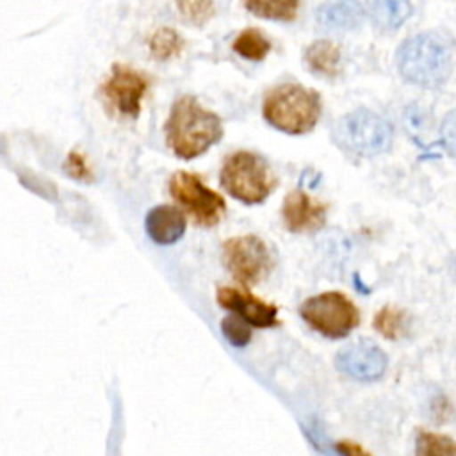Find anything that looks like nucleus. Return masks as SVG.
Returning a JSON list of instances; mask_svg holds the SVG:
<instances>
[{"mask_svg": "<svg viewBox=\"0 0 456 456\" xmlns=\"http://www.w3.org/2000/svg\"><path fill=\"white\" fill-rule=\"evenodd\" d=\"M180 14L194 25L208 21L214 14L212 0H176Z\"/></svg>", "mask_w": 456, "mask_h": 456, "instance_id": "nucleus-23", "label": "nucleus"}, {"mask_svg": "<svg viewBox=\"0 0 456 456\" xmlns=\"http://www.w3.org/2000/svg\"><path fill=\"white\" fill-rule=\"evenodd\" d=\"M317 23L326 30H353L363 21L358 0H326L315 11Z\"/></svg>", "mask_w": 456, "mask_h": 456, "instance_id": "nucleus-14", "label": "nucleus"}, {"mask_svg": "<svg viewBox=\"0 0 456 456\" xmlns=\"http://www.w3.org/2000/svg\"><path fill=\"white\" fill-rule=\"evenodd\" d=\"M169 192L185 208L196 224L214 226L226 214V203L223 196L208 189L194 173L176 171L169 180Z\"/></svg>", "mask_w": 456, "mask_h": 456, "instance_id": "nucleus-7", "label": "nucleus"}, {"mask_svg": "<svg viewBox=\"0 0 456 456\" xmlns=\"http://www.w3.org/2000/svg\"><path fill=\"white\" fill-rule=\"evenodd\" d=\"M397 69L404 80L420 87H440L451 75L452 52L442 36L435 32L417 34L397 48Z\"/></svg>", "mask_w": 456, "mask_h": 456, "instance_id": "nucleus-2", "label": "nucleus"}, {"mask_svg": "<svg viewBox=\"0 0 456 456\" xmlns=\"http://www.w3.org/2000/svg\"><path fill=\"white\" fill-rule=\"evenodd\" d=\"M451 267H452V273H454V274H456V258H454V260H452V264H451Z\"/></svg>", "mask_w": 456, "mask_h": 456, "instance_id": "nucleus-26", "label": "nucleus"}, {"mask_svg": "<svg viewBox=\"0 0 456 456\" xmlns=\"http://www.w3.org/2000/svg\"><path fill=\"white\" fill-rule=\"evenodd\" d=\"M417 452L420 456H456V442L435 433H419Z\"/></svg>", "mask_w": 456, "mask_h": 456, "instance_id": "nucleus-20", "label": "nucleus"}, {"mask_svg": "<svg viewBox=\"0 0 456 456\" xmlns=\"http://www.w3.org/2000/svg\"><path fill=\"white\" fill-rule=\"evenodd\" d=\"M219 180L232 198L248 205L262 203L276 187V178L267 160L246 150L235 151L224 160Z\"/></svg>", "mask_w": 456, "mask_h": 456, "instance_id": "nucleus-4", "label": "nucleus"}, {"mask_svg": "<svg viewBox=\"0 0 456 456\" xmlns=\"http://www.w3.org/2000/svg\"><path fill=\"white\" fill-rule=\"evenodd\" d=\"M328 216V205L310 198L306 192L296 189L287 194L281 205L283 224L289 232L308 233L324 226Z\"/></svg>", "mask_w": 456, "mask_h": 456, "instance_id": "nucleus-11", "label": "nucleus"}, {"mask_svg": "<svg viewBox=\"0 0 456 456\" xmlns=\"http://www.w3.org/2000/svg\"><path fill=\"white\" fill-rule=\"evenodd\" d=\"M221 331H223L224 338L235 347H242L251 340L249 322L246 319H242L240 315H237V314L226 315L221 321Z\"/></svg>", "mask_w": 456, "mask_h": 456, "instance_id": "nucleus-22", "label": "nucleus"}, {"mask_svg": "<svg viewBox=\"0 0 456 456\" xmlns=\"http://www.w3.org/2000/svg\"><path fill=\"white\" fill-rule=\"evenodd\" d=\"M244 7L260 18L290 21L296 18L299 0H242Z\"/></svg>", "mask_w": 456, "mask_h": 456, "instance_id": "nucleus-17", "label": "nucleus"}, {"mask_svg": "<svg viewBox=\"0 0 456 456\" xmlns=\"http://www.w3.org/2000/svg\"><path fill=\"white\" fill-rule=\"evenodd\" d=\"M305 62L319 75L333 77L340 66V48L331 41H315L305 52Z\"/></svg>", "mask_w": 456, "mask_h": 456, "instance_id": "nucleus-16", "label": "nucleus"}, {"mask_svg": "<svg viewBox=\"0 0 456 456\" xmlns=\"http://www.w3.org/2000/svg\"><path fill=\"white\" fill-rule=\"evenodd\" d=\"M169 150L183 160L203 155L223 137L221 119L201 107L194 96H180L164 125Z\"/></svg>", "mask_w": 456, "mask_h": 456, "instance_id": "nucleus-1", "label": "nucleus"}, {"mask_svg": "<svg viewBox=\"0 0 456 456\" xmlns=\"http://www.w3.org/2000/svg\"><path fill=\"white\" fill-rule=\"evenodd\" d=\"M232 48L248 61H262L269 53L271 43L260 30L246 28L235 37Z\"/></svg>", "mask_w": 456, "mask_h": 456, "instance_id": "nucleus-18", "label": "nucleus"}, {"mask_svg": "<svg viewBox=\"0 0 456 456\" xmlns=\"http://www.w3.org/2000/svg\"><path fill=\"white\" fill-rule=\"evenodd\" d=\"M392 126L372 110L358 109L340 118L333 126L335 142L349 153L372 157L392 144Z\"/></svg>", "mask_w": 456, "mask_h": 456, "instance_id": "nucleus-5", "label": "nucleus"}, {"mask_svg": "<svg viewBox=\"0 0 456 456\" xmlns=\"http://www.w3.org/2000/svg\"><path fill=\"white\" fill-rule=\"evenodd\" d=\"M144 228L153 242L167 246L185 233V217L182 210L173 205H159L146 214Z\"/></svg>", "mask_w": 456, "mask_h": 456, "instance_id": "nucleus-13", "label": "nucleus"}, {"mask_svg": "<svg viewBox=\"0 0 456 456\" xmlns=\"http://www.w3.org/2000/svg\"><path fill=\"white\" fill-rule=\"evenodd\" d=\"M148 89V80L137 69L114 64L109 78L102 86V94L114 112L125 118H137L141 102Z\"/></svg>", "mask_w": 456, "mask_h": 456, "instance_id": "nucleus-9", "label": "nucleus"}, {"mask_svg": "<svg viewBox=\"0 0 456 456\" xmlns=\"http://www.w3.org/2000/svg\"><path fill=\"white\" fill-rule=\"evenodd\" d=\"M406 317L395 308H381L374 317V328L387 338H397L404 331Z\"/></svg>", "mask_w": 456, "mask_h": 456, "instance_id": "nucleus-21", "label": "nucleus"}, {"mask_svg": "<svg viewBox=\"0 0 456 456\" xmlns=\"http://www.w3.org/2000/svg\"><path fill=\"white\" fill-rule=\"evenodd\" d=\"M385 351L370 340H358L344 346L337 356L335 365L346 376L358 381H376L387 370Z\"/></svg>", "mask_w": 456, "mask_h": 456, "instance_id": "nucleus-10", "label": "nucleus"}, {"mask_svg": "<svg viewBox=\"0 0 456 456\" xmlns=\"http://www.w3.org/2000/svg\"><path fill=\"white\" fill-rule=\"evenodd\" d=\"M148 46H150V53L153 59L167 61V59L176 57L182 52L183 39L180 37V34L176 30L162 27L157 32H153Z\"/></svg>", "mask_w": 456, "mask_h": 456, "instance_id": "nucleus-19", "label": "nucleus"}, {"mask_svg": "<svg viewBox=\"0 0 456 456\" xmlns=\"http://www.w3.org/2000/svg\"><path fill=\"white\" fill-rule=\"evenodd\" d=\"M367 11L372 23L385 32L397 30L411 16L410 0H367Z\"/></svg>", "mask_w": 456, "mask_h": 456, "instance_id": "nucleus-15", "label": "nucleus"}, {"mask_svg": "<svg viewBox=\"0 0 456 456\" xmlns=\"http://www.w3.org/2000/svg\"><path fill=\"white\" fill-rule=\"evenodd\" d=\"M223 262L242 285H256L271 271V251L256 235H239L224 240Z\"/></svg>", "mask_w": 456, "mask_h": 456, "instance_id": "nucleus-8", "label": "nucleus"}, {"mask_svg": "<svg viewBox=\"0 0 456 456\" xmlns=\"http://www.w3.org/2000/svg\"><path fill=\"white\" fill-rule=\"evenodd\" d=\"M217 303L223 308L246 319L251 326L271 328L278 324V308L244 290L233 287H221L217 290Z\"/></svg>", "mask_w": 456, "mask_h": 456, "instance_id": "nucleus-12", "label": "nucleus"}, {"mask_svg": "<svg viewBox=\"0 0 456 456\" xmlns=\"http://www.w3.org/2000/svg\"><path fill=\"white\" fill-rule=\"evenodd\" d=\"M66 166H68V173H69L71 176L80 178V180L89 178V169H87L86 160H84L82 155H78V153H69Z\"/></svg>", "mask_w": 456, "mask_h": 456, "instance_id": "nucleus-25", "label": "nucleus"}, {"mask_svg": "<svg viewBox=\"0 0 456 456\" xmlns=\"http://www.w3.org/2000/svg\"><path fill=\"white\" fill-rule=\"evenodd\" d=\"M299 314L310 328L330 338L347 337L360 322V312L354 303L337 290L305 299Z\"/></svg>", "mask_w": 456, "mask_h": 456, "instance_id": "nucleus-6", "label": "nucleus"}, {"mask_svg": "<svg viewBox=\"0 0 456 456\" xmlns=\"http://www.w3.org/2000/svg\"><path fill=\"white\" fill-rule=\"evenodd\" d=\"M440 135H442V142L445 146V150L456 157V110L449 112L444 121H442V128H440Z\"/></svg>", "mask_w": 456, "mask_h": 456, "instance_id": "nucleus-24", "label": "nucleus"}, {"mask_svg": "<svg viewBox=\"0 0 456 456\" xmlns=\"http://www.w3.org/2000/svg\"><path fill=\"white\" fill-rule=\"evenodd\" d=\"M262 114L276 130L301 135L317 125L321 118V96L317 91L299 84H281L265 94Z\"/></svg>", "mask_w": 456, "mask_h": 456, "instance_id": "nucleus-3", "label": "nucleus"}]
</instances>
